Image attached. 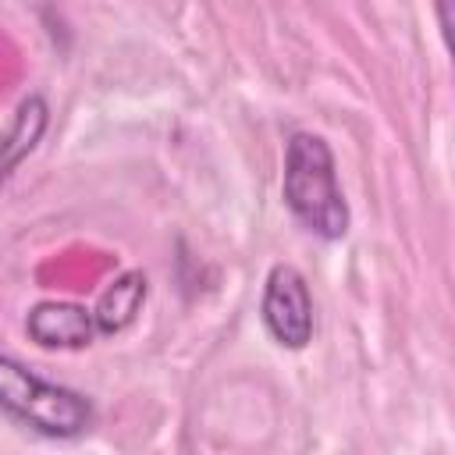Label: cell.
Masks as SVG:
<instances>
[{
	"label": "cell",
	"mask_w": 455,
	"mask_h": 455,
	"mask_svg": "<svg viewBox=\"0 0 455 455\" xmlns=\"http://www.w3.org/2000/svg\"><path fill=\"white\" fill-rule=\"evenodd\" d=\"M281 196L291 217L316 238L338 242L348 235L352 213L345 192L338 188V167L327 139L313 132H295L284 146Z\"/></svg>",
	"instance_id": "obj_1"
},
{
	"label": "cell",
	"mask_w": 455,
	"mask_h": 455,
	"mask_svg": "<svg viewBox=\"0 0 455 455\" xmlns=\"http://www.w3.org/2000/svg\"><path fill=\"white\" fill-rule=\"evenodd\" d=\"M0 412L50 441H75L96 423L89 395L53 384L11 355H0Z\"/></svg>",
	"instance_id": "obj_2"
},
{
	"label": "cell",
	"mask_w": 455,
	"mask_h": 455,
	"mask_svg": "<svg viewBox=\"0 0 455 455\" xmlns=\"http://www.w3.org/2000/svg\"><path fill=\"white\" fill-rule=\"evenodd\" d=\"M259 320L267 334L281 348H306L316 331L313 316V295L299 267L291 263H274L267 281H263V299H259Z\"/></svg>",
	"instance_id": "obj_3"
},
{
	"label": "cell",
	"mask_w": 455,
	"mask_h": 455,
	"mask_svg": "<svg viewBox=\"0 0 455 455\" xmlns=\"http://www.w3.org/2000/svg\"><path fill=\"white\" fill-rule=\"evenodd\" d=\"M25 334L39 348H85L100 338L92 309L78 302H60V299L36 302L25 316Z\"/></svg>",
	"instance_id": "obj_4"
},
{
	"label": "cell",
	"mask_w": 455,
	"mask_h": 455,
	"mask_svg": "<svg viewBox=\"0 0 455 455\" xmlns=\"http://www.w3.org/2000/svg\"><path fill=\"white\" fill-rule=\"evenodd\" d=\"M146 295H149V281L142 270H124L103 295L100 302L92 306V320H96V331L100 338H110V334H121L128 331L142 306H146Z\"/></svg>",
	"instance_id": "obj_5"
},
{
	"label": "cell",
	"mask_w": 455,
	"mask_h": 455,
	"mask_svg": "<svg viewBox=\"0 0 455 455\" xmlns=\"http://www.w3.org/2000/svg\"><path fill=\"white\" fill-rule=\"evenodd\" d=\"M46 121H50V107L43 96H28L18 103L11 128L0 135V181L36 149V142L46 132Z\"/></svg>",
	"instance_id": "obj_6"
}]
</instances>
